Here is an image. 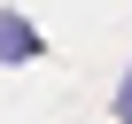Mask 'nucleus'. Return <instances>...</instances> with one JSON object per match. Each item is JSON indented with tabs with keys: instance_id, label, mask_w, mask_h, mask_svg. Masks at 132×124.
<instances>
[{
	"instance_id": "nucleus-1",
	"label": "nucleus",
	"mask_w": 132,
	"mask_h": 124,
	"mask_svg": "<svg viewBox=\"0 0 132 124\" xmlns=\"http://www.w3.org/2000/svg\"><path fill=\"white\" fill-rule=\"evenodd\" d=\"M39 54H47L39 23H31L23 8H0V70H23V62H39Z\"/></svg>"
}]
</instances>
